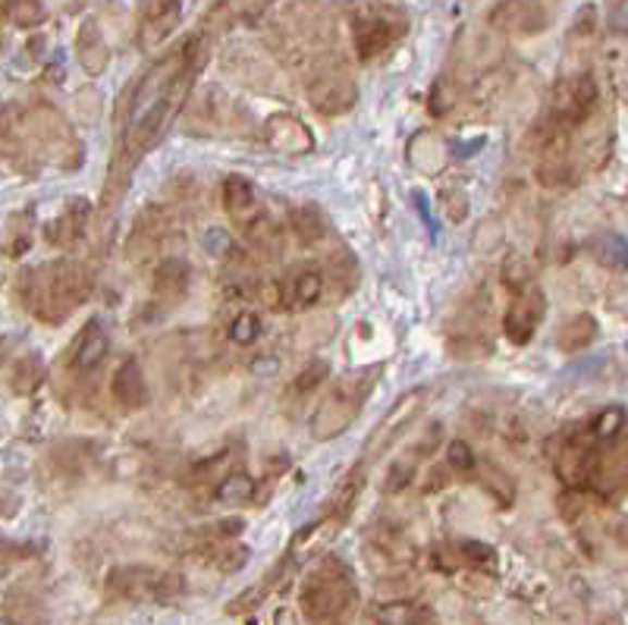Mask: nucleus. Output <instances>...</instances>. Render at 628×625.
<instances>
[{
	"instance_id": "31",
	"label": "nucleus",
	"mask_w": 628,
	"mask_h": 625,
	"mask_svg": "<svg viewBox=\"0 0 628 625\" xmlns=\"http://www.w3.org/2000/svg\"><path fill=\"white\" fill-rule=\"evenodd\" d=\"M591 255L601 268L628 271V240L619 233H601L591 240Z\"/></svg>"
},
{
	"instance_id": "7",
	"label": "nucleus",
	"mask_w": 628,
	"mask_h": 625,
	"mask_svg": "<svg viewBox=\"0 0 628 625\" xmlns=\"http://www.w3.org/2000/svg\"><path fill=\"white\" fill-rule=\"evenodd\" d=\"M28 120V136L38 155L51 158L60 163L63 170H76L83 163V148H79V138L73 133V126L60 117V110L51 105H35L26 110Z\"/></svg>"
},
{
	"instance_id": "32",
	"label": "nucleus",
	"mask_w": 628,
	"mask_h": 625,
	"mask_svg": "<svg viewBox=\"0 0 628 625\" xmlns=\"http://www.w3.org/2000/svg\"><path fill=\"white\" fill-rule=\"evenodd\" d=\"M45 7L41 0H3L0 3V20H7L16 28H35L45 23Z\"/></svg>"
},
{
	"instance_id": "8",
	"label": "nucleus",
	"mask_w": 628,
	"mask_h": 625,
	"mask_svg": "<svg viewBox=\"0 0 628 625\" xmlns=\"http://www.w3.org/2000/svg\"><path fill=\"white\" fill-rule=\"evenodd\" d=\"M450 353L459 358H484L493 350L491 340V302L488 296H468L453 315L450 330Z\"/></svg>"
},
{
	"instance_id": "14",
	"label": "nucleus",
	"mask_w": 628,
	"mask_h": 625,
	"mask_svg": "<svg viewBox=\"0 0 628 625\" xmlns=\"http://www.w3.org/2000/svg\"><path fill=\"white\" fill-rule=\"evenodd\" d=\"M167 230H170V218H167L161 208H145L130 230V240H126V258L133 265H145L158 255V248L164 245Z\"/></svg>"
},
{
	"instance_id": "43",
	"label": "nucleus",
	"mask_w": 628,
	"mask_h": 625,
	"mask_svg": "<svg viewBox=\"0 0 628 625\" xmlns=\"http://www.w3.org/2000/svg\"><path fill=\"white\" fill-rule=\"evenodd\" d=\"M503 286H506L513 296H519L521 290H528V286H531V268L521 261L519 255L506 258V265H503Z\"/></svg>"
},
{
	"instance_id": "47",
	"label": "nucleus",
	"mask_w": 628,
	"mask_h": 625,
	"mask_svg": "<svg viewBox=\"0 0 628 625\" xmlns=\"http://www.w3.org/2000/svg\"><path fill=\"white\" fill-rule=\"evenodd\" d=\"M440 205H443V215L453 220V223H463L471 211V201L463 189H443L440 192Z\"/></svg>"
},
{
	"instance_id": "4",
	"label": "nucleus",
	"mask_w": 628,
	"mask_h": 625,
	"mask_svg": "<svg viewBox=\"0 0 628 625\" xmlns=\"http://www.w3.org/2000/svg\"><path fill=\"white\" fill-rule=\"evenodd\" d=\"M305 70V98L321 117H340L356 108L358 85L336 51L315 57Z\"/></svg>"
},
{
	"instance_id": "51",
	"label": "nucleus",
	"mask_w": 628,
	"mask_h": 625,
	"mask_svg": "<svg viewBox=\"0 0 628 625\" xmlns=\"http://www.w3.org/2000/svg\"><path fill=\"white\" fill-rule=\"evenodd\" d=\"M26 556H28V547L7 544V541H0V578L13 569V563H16V560H26Z\"/></svg>"
},
{
	"instance_id": "46",
	"label": "nucleus",
	"mask_w": 628,
	"mask_h": 625,
	"mask_svg": "<svg viewBox=\"0 0 628 625\" xmlns=\"http://www.w3.org/2000/svg\"><path fill=\"white\" fill-rule=\"evenodd\" d=\"M271 3L273 0H226V3H220V10H226V13H230V20L251 23V20H258V16H261Z\"/></svg>"
},
{
	"instance_id": "13",
	"label": "nucleus",
	"mask_w": 628,
	"mask_h": 625,
	"mask_svg": "<svg viewBox=\"0 0 628 625\" xmlns=\"http://www.w3.org/2000/svg\"><path fill=\"white\" fill-rule=\"evenodd\" d=\"M328 273L321 265H296L280 280V308L286 311H305L324 299Z\"/></svg>"
},
{
	"instance_id": "56",
	"label": "nucleus",
	"mask_w": 628,
	"mask_h": 625,
	"mask_svg": "<svg viewBox=\"0 0 628 625\" xmlns=\"http://www.w3.org/2000/svg\"><path fill=\"white\" fill-rule=\"evenodd\" d=\"M318 625H353V620H340V623H318Z\"/></svg>"
},
{
	"instance_id": "41",
	"label": "nucleus",
	"mask_w": 628,
	"mask_h": 625,
	"mask_svg": "<svg viewBox=\"0 0 628 625\" xmlns=\"http://www.w3.org/2000/svg\"><path fill=\"white\" fill-rule=\"evenodd\" d=\"M261 315L258 311H239L236 318H233V324H230V343H236V346H251V343H258V336H261Z\"/></svg>"
},
{
	"instance_id": "5",
	"label": "nucleus",
	"mask_w": 628,
	"mask_h": 625,
	"mask_svg": "<svg viewBox=\"0 0 628 625\" xmlns=\"http://www.w3.org/2000/svg\"><path fill=\"white\" fill-rule=\"evenodd\" d=\"M186 591V578L180 572L155 566H113L104 578V595L110 600L130 603H167Z\"/></svg>"
},
{
	"instance_id": "48",
	"label": "nucleus",
	"mask_w": 628,
	"mask_h": 625,
	"mask_svg": "<svg viewBox=\"0 0 628 625\" xmlns=\"http://www.w3.org/2000/svg\"><path fill=\"white\" fill-rule=\"evenodd\" d=\"M584 490L581 488H566L563 493H559V516L566 518V522H575V518H581V513H584Z\"/></svg>"
},
{
	"instance_id": "12",
	"label": "nucleus",
	"mask_w": 628,
	"mask_h": 625,
	"mask_svg": "<svg viewBox=\"0 0 628 625\" xmlns=\"http://www.w3.org/2000/svg\"><path fill=\"white\" fill-rule=\"evenodd\" d=\"M544 293H541V286L531 283L528 290H521L519 296L513 299V305H509V311L503 315V333H506V340H509L513 346H528V343L534 340L541 321H544Z\"/></svg>"
},
{
	"instance_id": "2",
	"label": "nucleus",
	"mask_w": 628,
	"mask_h": 625,
	"mask_svg": "<svg viewBox=\"0 0 628 625\" xmlns=\"http://www.w3.org/2000/svg\"><path fill=\"white\" fill-rule=\"evenodd\" d=\"M299 600L311 625L353 620L358 603L353 569L340 556H324L315 569H308V575H305Z\"/></svg>"
},
{
	"instance_id": "10",
	"label": "nucleus",
	"mask_w": 628,
	"mask_h": 625,
	"mask_svg": "<svg viewBox=\"0 0 628 625\" xmlns=\"http://www.w3.org/2000/svg\"><path fill=\"white\" fill-rule=\"evenodd\" d=\"M550 23L553 0H503L491 13V26L503 35H538Z\"/></svg>"
},
{
	"instance_id": "33",
	"label": "nucleus",
	"mask_w": 628,
	"mask_h": 625,
	"mask_svg": "<svg viewBox=\"0 0 628 625\" xmlns=\"http://www.w3.org/2000/svg\"><path fill=\"white\" fill-rule=\"evenodd\" d=\"M374 623L378 625H424L428 623V616H424V610L418 606V603H411V600H386L378 606V613H374Z\"/></svg>"
},
{
	"instance_id": "39",
	"label": "nucleus",
	"mask_w": 628,
	"mask_h": 625,
	"mask_svg": "<svg viewBox=\"0 0 628 625\" xmlns=\"http://www.w3.org/2000/svg\"><path fill=\"white\" fill-rule=\"evenodd\" d=\"M456 556L468 563V566H475V569H496V550L491 544H484V541H459L456 544Z\"/></svg>"
},
{
	"instance_id": "36",
	"label": "nucleus",
	"mask_w": 628,
	"mask_h": 625,
	"mask_svg": "<svg viewBox=\"0 0 628 625\" xmlns=\"http://www.w3.org/2000/svg\"><path fill=\"white\" fill-rule=\"evenodd\" d=\"M328 381H330V365L324 358H318V361H308L299 375L293 378L290 393H293V396H308V393H315L318 387H324Z\"/></svg>"
},
{
	"instance_id": "30",
	"label": "nucleus",
	"mask_w": 628,
	"mask_h": 625,
	"mask_svg": "<svg viewBox=\"0 0 628 625\" xmlns=\"http://www.w3.org/2000/svg\"><path fill=\"white\" fill-rule=\"evenodd\" d=\"M371 550H378L386 563H409L411 560L409 538L396 525H390V522H381L371 531Z\"/></svg>"
},
{
	"instance_id": "20",
	"label": "nucleus",
	"mask_w": 628,
	"mask_h": 625,
	"mask_svg": "<svg viewBox=\"0 0 628 625\" xmlns=\"http://www.w3.org/2000/svg\"><path fill=\"white\" fill-rule=\"evenodd\" d=\"M0 625H48L45 603L28 588H13L0 598Z\"/></svg>"
},
{
	"instance_id": "25",
	"label": "nucleus",
	"mask_w": 628,
	"mask_h": 625,
	"mask_svg": "<svg viewBox=\"0 0 628 625\" xmlns=\"http://www.w3.org/2000/svg\"><path fill=\"white\" fill-rule=\"evenodd\" d=\"M76 54H79V63L88 76H101L108 70L110 63V48L101 35V28L95 20H85L79 35H76Z\"/></svg>"
},
{
	"instance_id": "53",
	"label": "nucleus",
	"mask_w": 628,
	"mask_h": 625,
	"mask_svg": "<svg viewBox=\"0 0 628 625\" xmlns=\"http://www.w3.org/2000/svg\"><path fill=\"white\" fill-rule=\"evenodd\" d=\"M609 32L628 35V0H619V3L609 10Z\"/></svg>"
},
{
	"instance_id": "21",
	"label": "nucleus",
	"mask_w": 628,
	"mask_h": 625,
	"mask_svg": "<svg viewBox=\"0 0 628 625\" xmlns=\"http://www.w3.org/2000/svg\"><path fill=\"white\" fill-rule=\"evenodd\" d=\"M220 198H223V211L239 226H246L248 220L258 215V189H255V183L248 176H239V173L226 176Z\"/></svg>"
},
{
	"instance_id": "1",
	"label": "nucleus",
	"mask_w": 628,
	"mask_h": 625,
	"mask_svg": "<svg viewBox=\"0 0 628 625\" xmlns=\"http://www.w3.org/2000/svg\"><path fill=\"white\" fill-rule=\"evenodd\" d=\"M16 290L23 305L38 321L60 324L95 293V277L79 261H54L20 273Z\"/></svg>"
},
{
	"instance_id": "54",
	"label": "nucleus",
	"mask_w": 628,
	"mask_h": 625,
	"mask_svg": "<svg viewBox=\"0 0 628 625\" xmlns=\"http://www.w3.org/2000/svg\"><path fill=\"white\" fill-rule=\"evenodd\" d=\"M273 625H301V623H299V616H296V610L280 606V610L273 613Z\"/></svg>"
},
{
	"instance_id": "42",
	"label": "nucleus",
	"mask_w": 628,
	"mask_h": 625,
	"mask_svg": "<svg viewBox=\"0 0 628 625\" xmlns=\"http://www.w3.org/2000/svg\"><path fill=\"white\" fill-rule=\"evenodd\" d=\"M415 456H403V459H396V463L386 465V471H383V493H403V490L409 488L411 478H415Z\"/></svg>"
},
{
	"instance_id": "9",
	"label": "nucleus",
	"mask_w": 628,
	"mask_h": 625,
	"mask_svg": "<svg viewBox=\"0 0 628 625\" xmlns=\"http://www.w3.org/2000/svg\"><path fill=\"white\" fill-rule=\"evenodd\" d=\"M598 98H601V88L591 73H572L566 79L556 82L553 95H550V113L546 120L563 126V130H578L591 120V113L598 108Z\"/></svg>"
},
{
	"instance_id": "27",
	"label": "nucleus",
	"mask_w": 628,
	"mask_h": 625,
	"mask_svg": "<svg viewBox=\"0 0 628 625\" xmlns=\"http://www.w3.org/2000/svg\"><path fill=\"white\" fill-rule=\"evenodd\" d=\"M290 230L301 245H321L330 236V220L318 205H299L290 211Z\"/></svg>"
},
{
	"instance_id": "24",
	"label": "nucleus",
	"mask_w": 628,
	"mask_h": 625,
	"mask_svg": "<svg viewBox=\"0 0 628 625\" xmlns=\"http://www.w3.org/2000/svg\"><path fill=\"white\" fill-rule=\"evenodd\" d=\"M88 215H91V208H88V201L83 198H76V201H70L66 205V211L54 218L48 226H45V240L57 248H66V245H73L79 236L85 233V223H88Z\"/></svg>"
},
{
	"instance_id": "17",
	"label": "nucleus",
	"mask_w": 628,
	"mask_h": 625,
	"mask_svg": "<svg viewBox=\"0 0 628 625\" xmlns=\"http://www.w3.org/2000/svg\"><path fill=\"white\" fill-rule=\"evenodd\" d=\"M243 233H246L248 248H251L261 261L276 265V261L286 255V233H283V226H280L271 215H261V211H258V215L243 226Z\"/></svg>"
},
{
	"instance_id": "22",
	"label": "nucleus",
	"mask_w": 628,
	"mask_h": 625,
	"mask_svg": "<svg viewBox=\"0 0 628 625\" xmlns=\"http://www.w3.org/2000/svg\"><path fill=\"white\" fill-rule=\"evenodd\" d=\"M192 271L183 258H164L151 271V293L161 302H180L189 293Z\"/></svg>"
},
{
	"instance_id": "44",
	"label": "nucleus",
	"mask_w": 628,
	"mask_h": 625,
	"mask_svg": "<svg viewBox=\"0 0 628 625\" xmlns=\"http://www.w3.org/2000/svg\"><path fill=\"white\" fill-rule=\"evenodd\" d=\"M446 465L453 468V471H459L465 478H471L475 475V453H471V446L465 443V440H450V446H446Z\"/></svg>"
},
{
	"instance_id": "3",
	"label": "nucleus",
	"mask_w": 628,
	"mask_h": 625,
	"mask_svg": "<svg viewBox=\"0 0 628 625\" xmlns=\"http://www.w3.org/2000/svg\"><path fill=\"white\" fill-rule=\"evenodd\" d=\"M378 375H381V368L374 365V368H368V371H353V375H346V378L336 381V387L330 390L328 400L318 406L315 421H311V437H315L318 443L333 440V437H340L343 431L353 428L358 412L365 408L371 390H374V383H378Z\"/></svg>"
},
{
	"instance_id": "19",
	"label": "nucleus",
	"mask_w": 628,
	"mask_h": 625,
	"mask_svg": "<svg viewBox=\"0 0 628 625\" xmlns=\"http://www.w3.org/2000/svg\"><path fill=\"white\" fill-rule=\"evenodd\" d=\"M110 353V336L104 324L98 321V318H91V321H85V327L79 330V336H76V343H73V368L76 371H95Z\"/></svg>"
},
{
	"instance_id": "16",
	"label": "nucleus",
	"mask_w": 628,
	"mask_h": 625,
	"mask_svg": "<svg viewBox=\"0 0 628 625\" xmlns=\"http://www.w3.org/2000/svg\"><path fill=\"white\" fill-rule=\"evenodd\" d=\"M261 136L273 151H283V155H308L315 148L311 130L296 113H271L261 126Z\"/></svg>"
},
{
	"instance_id": "37",
	"label": "nucleus",
	"mask_w": 628,
	"mask_h": 625,
	"mask_svg": "<svg viewBox=\"0 0 628 625\" xmlns=\"http://www.w3.org/2000/svg\"><path fill=\"white\" fill-rule=\"evenodd\" d=\"M409 158L418 170H424V173H438L440 163H443V148L438 145V138L418 136L409 145Z\"/></svg>"
},
{
	"instance_id": "35",
	"label": "nucleus",
	"mask_w": 628,
	"mask_h": 625,
	"mask_svg": "<svg viewBox=\"0 0 628 625\" xmlns=\"http://www.w3.org/2000/svg\"><path fill=\"white\" fill-rule=\"evenodd\" d=\"M255 478L248 471H230L223 481L218 485V500L226 503V506H243V503H251L255 500Z\"/></svg>"
},
{
	"instance_id": "29",
	"label": "nucleus",
	"mask_w": 628,
	"mask_h": 625,
	"mask_svg": "<svg viewBox=\"0 0 628 625\" xmlns=\"http://www.w3.org/2000/svg\"><path fill=\"white\" fill-rule=\"evenodd\" d=\"M286 566H290V556H286V560H280V563H276V566H273V569L268 572L258 585H251V588H246L239 598L230 600L226 613H230V616H243V613H251L255 606H261V603L268 600V595L276 588L280 575H286Z\"/></svg>"
},
{
	"instance_id": "26",
	"label": "nucleus",
	"mask_w": 628,
	"mask_h": 625,
	"mask_svg": "<svg viewBox=\"0 0 628 625\" xmlns=\"http://www.w3.org/2000/svg\"><path fill=\"white\" fill-rule=\"evenodd\" d=\"M598 333H601L598 318L588 315V311H578L572 318H566L556 330V350L559 353H581L598 340Z\"/></svg>"
},
{
	"instance_id": "6",
	"label": "nucleus",
	"mask_w": 628,
	"mask_h": 625,
	"mask_svg": "<svg viewBox=\"0 0 628 625\" xmlns=\"http://www.w3.org/2000/svg\"><path fill=\"white\" fill-rule=\"evenodd\" d=\"M409 28L403 10L386 3H365L353 13V48L361 63L383 57Z\"/></svg>"
},
{
	"instance_id": "23",
	"label": "nucleus",
	"mask_w": 628,
	"mask_h": 625,
	"mask_svg": "<svg viewBox=\"0 0 628 625\" xmlns=\"http://www.w3.org/2000/svg\"><path fill=\"white\" fill-rule=\"evenodd\" d=\"M243 528H246V522H243V518H223V522H214V525L195 528V531H189V535L183 538V550L211 556L220 544L236 541V538L243 535Z\"/></svg>"
},
{
	"instance_id": "45",
	"label": "nucleus",
	"mask_w": 628,
	"mask_h": 625,
	"mask_svg": "<svg viewBox=\"0 0 628 625\" xmlns=\"http://www.w3.org/2000/svg\"><path fill=\"white\" fill-rule=\"evenodd\" d=\"M211 560L218 563L220 572H239L248 563V550L236 541H226L211 553Z\"/></svg>"
},
{
	"instance_id": "49",
	"label": "nucleus",
	"mask_w": 628,
	"mask_h": 625,
	"mask_svg": "<svg viewBox=\"0 0 628 625\" xmlns=\"http://www.w3.org/2000/svg\"><path fill=\"white\" fill-rule=\"evenodd\" d=\"M205 252H208V255H214V258H230V255H236L230 233H226V230H220V226H211V230L205 233Z\"/></svg>"
},
{
	"instance_id": "15",
	"label": "nucleus",
	"mask_w": 628,
	"mask_h": 625,
	"mask_svg": "<svg viewBox=\"0 0 628 625\" xmlns=\"http://www.w3.org/2000/svg\"><path fill=\"white\" fill-rule=\"evenodd\" d=\"M180 20H183V0L148 3V10L141 13V23H138V48L141 51L161 48L167 38L180 28Z\"/></svg>"
},
{
	"instance_id": "52",
	"label": "nucleus",
	"mask_w": 628,
	"mask_h": 625,
	"mask_svg": "<svg viewBox=\"0 0 628 625\" xmlns=\"http://www.w3.org/2000/svg\"><path fill=\"white\" fill-rule=\"evenodd\" d=\"M450 471H453L450 465H431L421 490H424V493H438V490H443L446 488V481H450Z\"/></svg>"
},
{
	"instance_id": "38",
	"label": "nucleus",
	"mask_w": 628,
	"mask_h": 625,
	"mask_svg": "<svg viewBox=\"0 0 628 625\" xmlns=\"http://www.w3.org/2000/svg\"><path fill=\"white\" fill-rule=\"evenodd\" d=\"M588 428L594 431V437H601V440H613V437H619L623 431H626V408L623 406L601 408V412L588 421Z\"/></svg>"
},
{
	"instance_id": "11",
	"label": "nucleus",
	"mask_w": 628,
	"mask_h": 625,
	"mask_svg": "<svg viewBox=\"0 0 628 625\" xmlns=\"http://www.w3.org/2000/svg\"><path fill=\"white\" fill-rule=\"evenodd\" d=\"M588 490L601 493V497H613V493H626L628 490V434L603 440L598 463L591 471Z\"/></svg>"
},
{
	"instance_id": "18",
	"label": "nucleus",
	"mask_w": 628,
	"mask_h": 625,
	"mask_svg": "<svg viewBox=\"0 0 628 625\" xmlns=\"http://www.w3.org/2000/svg\"><path fill=\"white\" fill-rule=\"evenodd\" d=\"M110 393L120 403V408H126V412H138V408L148 406L151 393H148L145 371H141V365H138L136 358H130V361H123L116 368V375L110 381Z\"/></svg>"
},
{
	"instance_id": "34",
	"label": "nucleus",
	"mask_w": 628,
	"mask_h": 625,
	"mask_svg": "<svg viewBox=\"0 0 628 625\" xmlns=\"http://www.w3.org/2000/svg\"><path fill=\"white\" fill-rule=\"evenodd\" d=\"M41 381H45V361H41V355L32 353L16 361L10 387H13L16 396H28V393H35V390L41 387Z\"/></svg>"
},
{
	"instance_id": "40",
	"label": "nucleus",
	"mask_w": 628,
	"mask_h": 625,
	"mask_svg": "<svg viewBox=\"0 0 628 625\" xmlns=\"http://www.w3.org/2000/svg\"><path fill=\"white\" fill-rule=\"evenodd\" d=\"M459 105V85L450 79V76H440L434 85H431V101H428V108L434 117H446V113H453V108Z\"/></svg>"
},
{
	"instance_id": "55",
	"label": "nucleus",
	"mask_w": 628,
	"mask_h": 625,
	"mask_svg": "<svg viewBox=\"0 0 628 625\" xmlns=\"http://www.w3.org/2000/svg\"><path fill=\"white\" fill-rule=\"evenodd\" d=\"M415 205H418V211H421V220L428 223V230H431V233H438V230H434V223H431V211H428V198H424L421 192L415 195Z\"/></svg>"
},
{
	"instance_id": "28",
	"label": "nucleus",
	"mask_w": 628,
	"mask_h": 625,
	"mask_svg": "<svg viewBox=\"0 0 628 625\" xmlns=\"http://www.w3.org/2000/svg\"><path fill=\"white\" fill-rule=\"evenodd\" d=\"M475 478L481 481V488L491 493L493 500H496V506H503V510H509L513 503H516V481L500 468L491 459H484V463L475 465Z\"/></svg>"
},
{
	"instance_id": "50",
	"label": "nucleus",
	"mask_w": 628,
	"mask_h": 625,
	"mask_svg": "<svg viewBox=\"0 0 628 625\" xmlns=\"http://www.w3.org/2000/svg\"><path fill=\"white\" fill-rule=\"evenodd\" d=\"M440 434H443V428H440V425H428V428H424V434L415 440V446H411V456H415V459H428V456L438 450Z\"/></svg>"
}]
</instances>
